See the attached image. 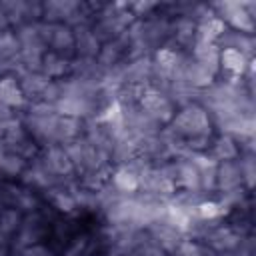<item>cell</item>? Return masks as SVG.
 Segmentation results:
<instances>
[{
  "mask_svg": "<svg viewBox=\"0 0 256 256\" xmlns=\"http://www.w3.org/2000/svg\"><path fill=\"white\" fill-rule=\"evenodd\" d=\"M20 54V42L16 38V32L12 28L0 32V64L4 66L8 74V64Z\"/></svg>",
  "mask_w": 256,
  "mask_h": 256,
  "instance_id": "obj_22",
  "label": "cell"
},
{
  "mask_svg": "<svg viewBox=\"0 0 256 256\" xmlns=\"http://www.w3.org/2000/svg\"><path fill=\"white\" fill-rule=\"evenodd\" d=\"M158 8H160V2H154V0H136V2H128V10H130L132 16L138 18V20H144V18L152 16Z\"/></svg>",
  "mask_w": 256,
  "mask_h": 256,
  "instance_id": "obj_27",
  "label": "cell"
},
{
  "mask_svg": "<svg viewBox=\"0 0 256 256\" xmlns=\"http://www.w3.org/2000/svg\"><path fill=\"white\" fill-rule=\"evenodd\" d=\"M240 186H242V172H240L238 158L218 162V166H216V192L222 194V192H228V190H234Z\"/></svg>",
  "mask_w": 256,
  "mask_h": 256,
  "instance_id": "obj_6",
  "label": "cell"
},
{
  "mask_svg": "<svg viewBox=\"0 0 256 256\" xmlns=\"http://www.w3.org/2000/svg\"><path fill=\"white\" fill-rule=\"evenodd\" d=\"M22 218H24V214L18 208H14V206H0V230L6 236L12 238L16 234V230L22 224Z\"/></svg>",
  "mask_w": 256,
  "mask_h": 256,
  "instance_id": "obj_23",
  "label": "cell"
},
{
  "mask_svg": "<svg viewBox=\"0 0 256 256\" xmlns=\"http://www.w3.org/2000/svg\"><path fill=\"white\" fill-rule=\"evenodd\" d=\"M208 152L216 162H226V160H236L240 156V146L228 134H214V140Z\"/></svg>",
  "mask_w": 256,
  "mask_h": 256,
  "instance_id": "obj_13",
  "label": "cell"
},
{
  "mask_svg": "<svg viewBox=\"0 0 256 256\" xmlns=\"http://www.w3.org/2000/svg\"><path fill=\"white\" fill-rule=\"evenodd\" d=\"M110 184L118 192H122V194H134L140 188V176L128 164L114 166L112 168V174H110Z\"/></svg>",
  "mask_w": 256,
  "mask_h": 256,
  "instance_id": "obj_11",
  "label": "cell"
},
{
  "mask_svg": "<svg viewBox=\"0 0 256 256\" xmlns=\"http://www.w3.org/2000/svg\"><path fill=\"white\" fill-rule=\"evenodd\" d=\"M210 10L230 28L242 34H254L256 30V18L248 14L244 8V2L238 0H220V2H210Z\"/></svg>",
  "mask_w": 256,
  "mask_h": 256,
  "instance_id": "obj_2",
  "label": "cell"
},
{
  "mask_svg": "<svg viewBox=\"0 0 256 256\" xmlns=\"http://www.w3.org/2000/svg\"><path fill=\"white\" fill-rule=\"evenodd\" d=\"M28 162L16 154V152H4L2 162H0V174L8 176V178H20V174L26 170Z\"/></svg>",
  "mask_w": 256,
  "mask_h": 256,
  "instance_id": "obj_24",
  "label": "cell"
},
{
  "mask_svg": "<svg viewBox=\"0 0 256 256\" xmlns=\"http://www.w3.org/2000/svg\"><path fill=\"white\" fill-rule=\"evenodd\" d=\"M226 30L228 26L214 12H210L208 16L196 22V42H216Z\"/></svg>",
  "mask_w": 256,
  "mask_h": 256,
  "instance_id": "obj_12",
  "label": "cell"
},
{
  "mask_svg": "<svg viewBox=\"0 0 256 256\" xmlns=\"http://www.w3.org/2000/svg\"><path fill=\"white\" fill-rule=\"evenodd\" d=\"M0 104H6L8 108L16 110L18 114L28 106V100H26L18 80L12 74L0 76Z\"/></svg>",
  "mask_w": 256,
  "mask_h": 256,
  "instance_id": "obj_5",
  "label": "cell"
},
{
  "mask_svg": "<svg viewBox=\"0 0 256 256\" xmlns=\"http://www.w3.org/2000/svg\"><path fill=\"white\" fill-rule=\"evenodd\" d=\"M138 106L152 120H156L162 128L168 126L172 122L174 114H176V106L168 100V96L162 94V92H158V90H154V88H150V86L144 88V92H142V96L138 100Z\"/></svg>",
  "mask_w": 256,
  "mask_h": 256,
  "instance_id": "obj_3",
  "label": "cell"
},
{
  "mask_svg": "<svg viewBox=\"0 0 256 256\" xmlns=\"http://www.w3.org/2000/svg\"><path fill=\"white\" fill-rule=\"evenodd\" d=\"M216 44H218V48H234V50L242 52L246 58H254V52H256L254 34H242V32H236L230 28L216 40Z\"/></svg>",
  "mask_w": 256,
  "mask_h": 256,
  "instance_id": "obj_9",
  "label": "cell"
},
{
  "mask_svg": "<svg viewBox=\"0 0 256 256\" xmlns=\"http://www.w3.org/2000/svg\"><path fill=\"white\" fill-rule=\"evenodd\" d=\"M168 126L184 140H188L192 136H212L214 134L212 120L200 104H188V106L176 110V114Z\"/></svg>",
  "mask_w": 256,
  "mask_h": 256,
  "instance_id": "obj_1",
  "label": "cell"
},
{
  "mask_svg": "<svg viewBox=\"0 0 256 256\" xmlns=\"http://www.w3.org/2000/svg\"><path fill=\"white\" fill-rule=\"evenodd\" d=\"M220 72L230 74V76H244L248 60L242 52L234 50V48H220Z\"/></svg>",
  "mask_w": 256,
  "mask_h": 256,
  "instance_id": "obj_15",
  "label": "cell"
},
{
  "mask_svg": "<svg viewBox=\"0 0 256 256\" xmlns=\"http://www.w3.org/2000/svg\"><path fill=\"white\" fill-rule=\"evenodd\" d=\"M194 210H196V218H200L204 222H222L224 218L230 216V210H226L216 198H210V196L202 198L194 206Z\"/></svg>",
  "mask_w": 256,
  "mask_h": 256,
  "instance_id": "obj_20",
  "label": "cell"
},
{
  "mask_svg": "<svg viewBox=\"0 0 256 256\" xmlns=\"http://www.w3.org/2000/svg\"><path fill=\"white\" fill-rule=\"evenodd\" d=\"M2 156H4V148L0 146V162H2Z\"/></svg>",
  "mask_w": 256,
  "mask_h": 256,
  "instance_id": "obj_33",
  "label": "cell"
},
{
  "mask_svg": "<svg viewBox=\"0 0 256 256\" xmlns=\"http://www.w3.org/2000/svg\"><path fill=\"white\" fill-rule=\"evenodd\" d=\"M16 116H20L16 110L8 108L6 104H0V124H4V122H8V120H12V118H16Z\"/></svg>",
  "mask_w": 256,
  "mask_h": 256,
  "instance_id": "obj_31",
  "label": "cell"
},
{
  "mask_svg": "<svg viewBox=\"0 0 256 256\" xmlns=\"http://www.w3.org/2000/svg\"><path fill=\"white\" fill-rule=\"evenodd\" d=\"M172 254H176V256H204V250H202V244L198 240L184 236Z\"/></svg>",
  "mask_w": 256,
  "mask_h": 256,
  "instance_id": "obj_28",
  "label": "cell"
},
{
  "mask_svg": "<svg viewBox=\"0 0 256 256\" xmlns=\"http://www.w3.org/2000/svg\"><path fill=\"white\" fill-rule=\"evenodd\" d=\"M4 74H6V70H4V66L0 64V76H4Z\"/></svg>",
  "mask_w": 256,
  "mask_h": 256,
  "instance_id": "obj_32",
  "label": "cell"
},
{
  "mask_svg": "<svg viewBox=\"0 0 256 256\" xmlns=\"http://www.w3.org/2000/svg\"><path fill=\"white\" fill-rule=\"evenodd\" d=\"M124 54H126L124 46L118 40H110V42H104L100 46V52L96 56V62H98V66L102 70H108V68L120 64L124 60Z\"/></svg>",
  "mask_w": 256,
  "mask_h": 256,
  "instance_id": "obj_21",
  "label": "cell"
},
{
  "mask_svg": "<svg viewBox=\"0 0 256 256\" xmlns=\"http://www.w3.org/2000/svg\"><path fill=\"white\" fill-rule=\"evenodd\" d=\"M18 84H20L26 100L34 102V100H40L44 88L50 84V78H46L42 72H26L24 76L18 78Z\"/></svg>",
  "mask_w": 256,
  "mask_h": 256,
  "instance_id": "obj_17",
  "label": "cell"
},
{
  "mask_svg": "<svg viewBox=\"0 0 256 256\" xmlns=\"http://www.w3.org/2000/svg\"><path fill=\"white\" fill-rule=\"evenodd\" d=\"M84 132V120L72 118V116H58L56 124V144H66L76 138H80Z\"/></svg>",
  "mask_w": 256,
  "mask_h": 256,
  "instance_id": "obj_18",
  "label": "cell"
},
{
  "mask_svg": "<svg viewBox=\"0 0 256 256\" xmlns=\"http://www.w3.org/2000/svg\"><path fill=\"white\" fill-rule=\"evenodd\" d=\"M24 12H26V22H40L42 20V0H24Z\"/></svg>",
  "mask_w": 256,
  "mask_h": 256,
  "instance_id": "obj_29",
  "label": "cell"
},
{
  "mask_svg": "<svg viewBox=\"0 0 256 256\" xmlns=\"http://www.w3.org/2000/svg\"><path fill=\"white\" fill-rule=\"evenodd\" d=\"M192 60H196L200 66H204L210 74L218 76L220 72V48L216 42H194L192 50L188 52Z\"/></svg>",
  "mask_w": 256,
  "mask_h": 256,
  "instance_id": "obj_8",
  "label": "cell"
},
{
  "mask_svg": "<svg viewBox=\"0 0 256 256\" xmlns=\"http://www.w3.org/2000/svg\"><path fill=\"white\" fill-rule=\"evenodd\" d=\"M14 32H16V38L20 42V50H30V52H40V54H44L48 50V46L44 44V40L38 34L36 22L22 24V26L14 28Z\"/></svg>",
  "mask_w": 256,
  "mask_h": 256,
  "instance_id": "obj_16",
  "label": "cell"
},
{
  "mask_svg": "<svg viewBox=\"0 0 256 256\" xmlns=\"http://www.w3.org/2000/svg\"><path fill=\"white\" fill-rule=\"evenodd\" d=\"M40 72L50 80H62V78H66L70 74V60L62 58L60 54H56L52 50H46L44 56H42Z\"/></svg>",
  "mask_w": 256,
  "mask_h": 256,
  "instance_id": "obj_14",
  "label": "cell"
},
{
  "mask_svg": "<svg viewBox=\"0 0 256 256\" xmlns=\"http://www.w3.org/2000/svg\"><path fill=\"white\" fill-rule=\"evenodd\" d=\"M46 198L50 200L52 208L64 216H72L78 212V206H76L72 194L62 186H52L50 190H46Z\"/></svg>",
  "mask_w": 256,
  "mask_h": 256,
  "instance_id": "obj_19",
  "label": "cell"
},
{
  "mask_svg": "<svg viewBox=\"0 0 256 256\" xmlns=\"http://www.w3.org/2000/svg\"><path fill=\"white\" fill-rule=\"evenodd\" d=\"M48 50L60 54L66 60L76 58V48H74V32L66 24H54L52 28V38L48 44Z\"/></svg>",
  "mask_w": 256,
  "mask_h": 256,
  "instance_id": "obj_7",
  "label": "cell"
},
{
  "mask_svg": "<svg viewBox=\"0 0 256 256\" xmlns=\"http://www.w3.org/2000/svg\"><path fill=\"white\" fill-rule=\"evenodd\" d=\"M22 254H24V256H56V254H54V250H52V248H48V246H46V244H42V242H38V244H34V246H30V248H26Z\"/></svg>",
  "mask_w": 256,
  "mask_h": 256,
  "instance_id": "obj_30",
  "label": "cell"
},
{
  "mask_svg": "<svg viewBox=\"0 0 256 256\" xmlns=\"http://www.w3.org/2000/svg\"><path fill=\"white\" fill-rule=\"evenodd\" d=\"M238 164H240V172H242V186L248 192H252L254 178H256V156H254V152H240Z\"/></svg>",
  "mask_w": 256,
  "mask_h": 256,
  "instance_id": "obj_25",
  "label": "cell"
},
{
  "mask_svg": "<svg viewBox=\"0 0 256 256\" xmlns=\"http://www.w3.org/2000/svg\"><path fill=\"white\" fill-rule=\"evenodd\" d=\"M0 8L4 10L12 30L22 26V24H28L26 22V12H24V0H2Z\"/></svg>",
  "mask_w": 256,
  "mask_h": 256,
  "instance_id": "obj_26",
  "label": "cell"
},
{
  "mask_svg": "<svg viewBox=\"0 0 256 256\" xmlns=\"http://www.w3.org/2000/svg\"><path fill=\"white\" fill-rule=\"evenodd\" d=\"M80 256H92V254H80Z\"/></svg>",
  "mask_w": 256,
  "mask_h": 256,
  "instance_id": "obj_34",
  "label": "cell"
},
{
  "mask_svg": "<svg viewBox=\"0 0 256 256\" xmlns=\"http://www.w3.org/2000/svg\"><path fill=\"white\" fill-rule=\"evenodd\" d=\"M74 32V48H76V56L80 58H96L100 52V40L94 36L92 32V24L90 26H78L72 28Z\"/></svg>",
  "mask_w": 256,
  "mask_h": 256,
  "instance_id": "obj_10",
  "label": "cell"
},
{
  "mask_svg": "<svg viewBox=\"0 0 256 256\" xmlns=\"http://www.w3.org/2000/svg\"><path fill=\"white\" fill-rule=\"evenodd\" d=\"M40 158H42L44 166H46L56 178H60V182L66 180V178H78L74 164L70 162L68 154L64 152V148H62L60 144L40 148Z\"/></svg>",
  "mask_w": 256,
  "mask_h": 256,
  "instance_id": "obj_4",
  "label": "cell"
}]
</instances>
